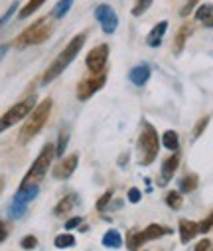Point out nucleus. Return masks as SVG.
I'll return each instance as SVG.
<instances>
[{
    "instance_id": "nucleus-23",
    "label": "nucleus",
    "mask_w": 213,
    "mask_h": 251,
    "mask_svg": "<svg viewBox=\"0 0 213 251\" xmlns=\"http://www.w3.org/2000/svg\"><path fill=\"white\" fill-rule=\"evenodd\" d=\"M71 6H73V0H59V2L53 6V10H51V18L61 20L71 10Z\"/></svg>"
},
{
    "instance_id": "nucleus-32",
    "label": "nucleus",
    "mask_w": 213,
    "mask_h": 251,
    "mask_svg": "<svg viewBox=\"0 0 213 251\" xmlns=\"http://www.w3.org/2000/svg\"><path fill=\"white\" fill-rule=\"evenodd\" d=\"M111 198H113V190H109V192H105L99 200H97V210L99 212H103L107 206H109V202H111Z\"/></svg>"
},
{
    "instance_id": "nucleus-18",
    "label": "nucleus",
    "mask_w": 213,
    "mask_h": 251,
    "mask_svg": "<svg viewBox=\"0 0 213 251\" xmlns=\"http://www.w3.org/2000/svg\"><path fill=\"white\" fill-rule=\"evenodd\" d=\"M42 4H46V0H28V2H26V4L20 8L18 18H20V20H24V18L32 16L34 12H38V10L42 8Z\"/></svg>"
},
{
    "instance_id": "nucleus-15",
    "label": "nucleus",
    "mask_w": 213,
    "mask_h": 251,
    "mask_svg": "<svg viewBox=\"0 0 213 251\" xmlns=\"http://www.w3.org/2000/svg\"><path fill=\"white\" fill-rule=\"evenodd\" d=\"M40 192L38 186H26V188H20V190L14 194V202H20V204H28L32 202Z\"/></svg>"
},
{
    "instance_id": "nucleus-9",
    "label": "nucleus",
    "mask_w": 213,
    "mask_h": 251,
    "mask_svg": "<svg viewBox=\"0 0 213 251\" xmlns=\"http://www.w3.org/2000/svg\"><path fill=\"white\" fill-rule=\"evenodd\" d=\"M107 83V75L105 74H99V75H93V77H85L83 81H79L77 85V99L79 101H87L89 97H93L101 87H105Z\"/></svg>"
},
{
    "instance_id": "nucleus-27",
    "label": "nucleus",
    "mask_w": 213,
    "mask_h": 251,
    "mask_svg": "<svg viewBox=\"0 0 213 251\" xmlns=\"http://www.w3.org/2000/svg\"><path fill=\"white\" fill-rule=\"evenodd\" d=\"M152 2H154V0H136V4L132 6V16H142V14H144L150 6H152Z\"/></svg>"
},
{
    "instance_id": "nucleus-16",
    "label": "nucleus",
    "mask_w": 213,
    "mask_h": 251,
    "mask_svg": "<svg viewBox=\"0 0 213 251\" xmlns=\"http://www.w3.org/2000/svg\"><path fill=\"white\" fill-rule=\"evenodd\" d=\"M191 24H184L182 28H180V32L176 34V40H174V53L178 55V53H182V50H184V46H186V40H188V36L191 34Z\"/></svg>"
},
{
    "instance_id": "nucleus-37",
    "label": "nucleus",
    "mask_w": 213,
    "mask_h": 251,
    "mask_svg": "<svg viewBox=\"0 0 213 251\" xmlns=\"http://www.w3.org/2000/svg\"><path fill=\"white\" fill-rule=\"evenodd\" d=\"M38 245V239L34 237V235H26L24 239H22V247L24 249H34Z\"/></svg>"
},
{
    "instance_id": "nucleus-21",
    "label": "nucleus",
    "mask_w": 213,
    "mask_h": 251,
    "mask_svg": "<svg viewBox=\"0 0 213 251\" xmlns=\"http://www.w3.org/2000/svg\"><path fill=\"white\" fill-rule=\"evenodd\" d=\"M75 202H77V196H75V194H69V196L61 198V200H59V204L55 206L53 214H55V216H63V214H67L71 208L75 206Z\"/></svg>"
},
{
    "instance_id": "nucleus-20",
    "label": "nucleus",
    "mask_w": 213,
    "mask_h": 251,
    "mask_svg": "<svg viewBox=\"0 0 213 251\" xmlns=\"http://www.w3.org/2000/svg\"><path fill=\"white\" fill-rule=\"evenodd\" d=\"M103 245H105V247H111V249H118V247L122 245V235H120V231L109 229V231L103 235Z\"/></svg>"
},
{
    "instance_id": "nucleus-12",
    "label": "nucleus",
    "mask_w": 213,
    "mask_h": 251,
    "mask_svg": "<svg viewBox=\"0 0 213 251\" xmlns=\"http://www.w3.org/2000/svg\"><path fill=\"white\" fill-rule=\"evenodd\" d=\"M166 30H168V20H160V22L148 32L146 44H148L150 48H160V46H162V40H164V36H166Z\"/></svg>"
},
{
    "instance_id": "nucleus-11",
    "label": "nucleus",
    "mask_w": 213,
    "mask_h": 251,
    "mask_svg": "<svg viewBox=\"0 0 213 251\" xmlns=\"http://www.w3.org/2000/svg\"><path fill=\"white\" fill-rule=\"evenodd\" d=\"M150 75H152V70H150V66H148V64H138L136 68H132V70H130L128 79H130V83H132V85L142 87V85H144V83L150 79Z\"/></svg>"
},
{
    "instance_id": "nucleus-40",
    "label": "nucleus",
    "mask_w": 213,
    "mask_h": 251,
    "mask_svg": "<svg viewBox=\"0 0 213 251\" xmlns=\"http://www.w3.org/2000/svg\"><path fill=\"white\" fill-rule=\"evenodd\" d=\"M8 50H10V44H0V64H2V59L6 57Z\"/></svg>"
},
{
    "instance_id": "nucleus-36",
    "label": "nucleus",
    "mask_w": 213,
    "mask_h": 251,
    "mask_svg": "<svg viewBox=\"0 0 213 251\" xmlns=\"http://www.w3.org/2000/svg\"><path fill=\"white\" fill-rule=\"evenodd\" d=\"M140 198H142V194H140L138 188H130V190H128V202L138 204V202H140Z\"/></svg>"
},
{
    "instance_id": "nucleus-1",
    "label": "nucleus",
    "mask_w": 213,
    "mask_h": 251,
    "mask_svg": "<svg viewBox=\"0 0 213 251\" xmlns=\"http://www.w3.org/2000/svg\"><path fill=\"white\" fill-rule=\"evenodd\" d=\"M85 40H87V34L81 32V34H77L73 40H71V42L61 50V53L51 61V66H49V68L46 70V74L42 75V85L51 83L55 77H59V75L65 72V68L77 57V53H79L81 48L85 46Z\"/></svg>"
},
{
    "instance_id": "nucleus-30",
    "label": "nucleus",
    "mask_w": 213,
    "mask_h": 251,
    "mask_svg": "<svg viewBox=\"0 0 213 251\" xmlns=\"http://www.w3.org/2000/svg\"><path fill=\"white\" fill-rule=\"evenodd\" d=\"M16 12H18V0H14V2L10 4V8H8L2 16H0V28H2V26H4V24H6L14 14H16Z\"/></svg>"
},
{
    "instance_id": "nucleus-5",
    "label": "nucleus",
    "mask_w": 213,
    "mask_h": 251,
    "mask_svg": "<svg viewBox=\"0 0 213 251\" xmlns=\"http://www.w3.org/2000/svg\"><path fill=\"white\" fill-rule=\"evenodd\" d=\"M51 32H53L51 22H49L47 18H42V20L34 22L32 26H28V28H26L18 38H16L14 46H16L18 50L28 48V46H38V44L46 42V40L51 36Z\"/></svg>"
},
{
    "instance_id": "nucleus-4",
    "label": "nucleus",
    "mask_w": 213,
    "mask_h": 251,
    "mask_svg": "<svg viewBox=\"0 0 213 251\" xmlns=\"http://www.w3.org/2000/svg\"><path fill=\"white\" fill-rule=\"evenodd\" d=\"M55 158V147L51 143L44 145V149L40 151V154L36 156V160L32 162L30 170L26 172V176L22 178L20 182V188H26V186H38L40 180L46 176V172L49 170V164L51 160Z\"/></svg>"
},
{
    "instance_id": "nucleus-17",
    "label": "nucleus",
    "mask_w": 213,
    "mask_h": 251,
    "mask_svg": "<svg viewBox=\"0 0 213 251\" xmlns=\"http://www.w3.org/2000/svg\"><path fill=\"white\" fill-rule=\"evenodd\" d=\"M170 231H172L170 227H164V226L152 224V226H148L144 231H142V235H144V239L148 241V239H160L162 235H166V233H170Z\"/></svg>"
},
{
    "instance_id": "nucleus-41",
    "label": "nucleus",
    "mask_w": 213,
    "mask_h": 251,
    "mask_svg": "<svg viewBox=\"0 0 213 251\" xmlns=\"http://www.w3.org/2000/svg\"><path fill=\"white\" fill-rule=\"evenodd\" d=\"M6 239V226L0 222V241H4Z\"/></svg>"
},
{
    "instance_id": "nucleus-10",
    "label": "nucleus",
    "mask_w": 213,
    "mask_h": 251,
    "mask_svg": "<svg viewBox=\"0 0 213 251\" xmlns=\"http://www.w3.org/2000/svg\"><path fill=\"white\" fill-rule=\"evenodd\" d=\"M77 164H79V154H69L67 158H63V160L53 168V178H57V180H67L71 174L75 172Z\"/></svg>"
},
{
    "instance_id": "nucleus-14",
    "label": "nucleus",
    "mask_w": 213,
    "mask_h": 251,
    "mask_svg": "<svg viewBox=\"0 0 213 251\" xmlns=\"http://www.w3.org/2000/svg\"><path fill=\"white\" fill-rule=\"evenodd\" d=\"M197 231H199V224L189 222V220H180V239H182V243L191 241Z\"/></svg>"
},
{
    "instance_id": "nucleus-22",
    "label": "nucleus",
    "mask_w": 213,
    "mask_h": 251,
    "mask_svg": "<svg viewBox=\"0 0 213 251\" xmlns=\"http://www.w3.org/2000/svg\"><path fill=\"white\" fill-rule=\"evenodd\" d=\"M197 184H199L197 174H186V176L180 180V192L189 194V192H193L195 188H197Z\"/></svg>"
},
{
    "instance_id": "nucleus-19",
    "label": "nucleus",
    "mask_w": 213,
    "mask_h": 251,
    "mask_svg": "<svg viewBox=\"0 0 213 251\" xmlns=\"http://www.w3.org/2000/svg\"><path fill=\"white\" fill-rule=\"evenodd\" d=\"M162 145H164L166 151H170V152H178V149H180L178 133H176V131H166V133L162 135Z\"/></svg>"
},
{
    "instance_id": "nucleus-38",
    "label": "nucleus",
    "mask_w": 213,
    "mask_h": 251,
    "mask_svg": "<svg viewBox=\"0 0 213 251\" xmlns=\"http://www.w3.org/2000/svg\"><path fill=\"white\" fill-rule=\"evenodd\" d=\"M81 222H83V218H79V216L71 218L69 222H65V229H75V227H79V226H81Z\"/></svg>"
},
{
    "instance_id": "nucleus-7",
    "label": "nucleus",
    "mask_w": 213,
    "mask_h": 251,
    "mask_svg": "<svg viewBox=\"0 0 213 251\" xmlns=\"http://www.w3.org/2000/svg\"><path fill=\"white\" fill-rule=\"evenodd\" d=\"M107 59H109V46L107 44H101L97 48H93L85 61H87V70L93 74V75H99L105 72V66H107Z\"/></svg>"
},
{
    "instance_id": "nucleus-3",
    "label": "nucleus",
    "mask_w": 213,
    "mask_h": 251,
    "mask_svg": "<svg viewBox=\"0 0 213 251\" xmlns=\"http://www.w3.org/2000/svg\"><path fill=\"white\" fill-rule=\"evenodd\" d=\"M138 164L142 166H148L154 162V158L158 156V151H160V139H158V133L156 129L152 127L150 123H142V129H140V135H138Z\"/></svg>"
},
{
    "instance_id": "nucleus-6",
    "label": "nucleus",
    "mask_w": 213,
    "mask_h": 251,
    "mask_svg": "<svg viewBox=\"0 0 213 251\" xmlns=\"http://www.w3.org/2000/svg\"><path fill=\"white\" fill-rule=\"evenodd\" d=\"M36 105H38V97H36V95H28V97L22 99L20 103L12 105L2 117H0V135H2L4 131H8L10 127H14V125L20 123L22 119H26V117L34 111Z\"/></svg>"
},
{
    "instance_id": "nucleus-34",
    "label": "nucleus",
    "mask_w": 213,
    "mask_h": 251,
    "mask_svg": "<svg viewBox=\"0 0 213 251\" xmlns=\"http://www.w3.org/2000/svg\"><path fill=\"white\" fill-rule=\"evenodd\" d=\"M211 227H213V212H211V214H209V216L199 224V231H201V233H207Z\"/></svg>"
},
{
    "instance_id": "nucleus-25",
    "label": "nucleus",
    "mask_w": 213,
    "mask_h": 251,
    "mask_svg": "<svg viewBox=\"0 0 213 251\" xmlns=\"http://www.w3.org/2000/svg\"><path fill=\"white\" fill-rule=\"evenodd\" d=\"M53 245L59 247V249H65V247H73L75 245V237L71 235V233H61L53 239Z\"/></svg>"
},
{
    "instance_id": "nucleus-26",
    "label": "nucleus",
    "mask_w": 213,
    "mask_h": 251,
    "mask_svg": "<svg viewBox=\"0 0 213 251\" xmlns=\"http://www.w3.org/2000/svg\"><path fill=\"white\" fill-rule=\"evenodd\" d=\"M211 14H213V4H209V2H205V4L195 8V20L197 22H205Z\"/></svg>"
},
{
    "instance_id": "nucleus-33",
    "label": "nucleus",
    "mask_w": 213,
    "mask_h": 251,
    "mask_svg": "<svg viewBox=\"0 0 213 251\" xmlns=\"http://www.w3.org/2000/svg\"><path fill=\"white\" fill-rule=\"evenodd\" d=\"M207 123H209V117H203V119H199L197 121V125H195V129H193V139H197L203 131H205V127H207Z\"/></svg>"
},
{
    "instance_id": "nucleus-39",
    "label": "nucleus",
    "mask_w": 213,
    "mask_h": 251,
    "mask_svg": "<svg viewBox=\"0 0 213 251\" xmlns=\"http://www.w3.org/2000/svg\"><path fill=\"white\" fill-rule=\"evenodd\" d=\"M195 251H211V241H209V239H201V241L195 245Z\"/></svg>"
},
{
    "instance_id": "nucleus-29",
    "label": "nucleus",
    "mask_w": 213,
    "mask_h": 251,
    "mask_svg": "<svg viewBox=\"0 0 213 251\" xmlns=\"http://www.w3.org/2000/svg\"><path fill=\"white\" fill-rule=\"evenodd\" d=\"M67 143H69V135L67 133H61L59 139H57V145H55V156H63Z\"/></svg>"
},
{
    "instance_id": "nucleus-42",
    "label": "nucleus",
    "mask_w": 213,
    "mask_h": 251,
    "mask_svg": "<svg viewBox=\"0 0 213 251\" xmlns=\"http://www.w3.org/2000/svg\"><path fill=\"white\" fill-rule=\"evenodd\" d=\"M203 26H205V28H213V14H211V16H209V18L203 22Z\"/></svg>"
},
{
    "instance_id": "nucleus-35",
    "label": "nucleus",
    "mask_w": 213,
    "mask_h": 251,
    "mask_svg": "<svg viewBox=\"0 0 213 251\" xmlns=\"http://www.w3.org/2000/svg\"><path fill=\"white\" fill-rule=\"evenodd\" d=\"M195 4H197V0H188L186 6L180 10V16H182V18H186V16H188V14H189V12L195 8Z\"/></svg>"
},
{
    "instance_id": "nucleus-8",
    "label": "nucleus",
    "mask_w": 213,
    "mask_h": 251,
    "mask_svg": "<svg viewBox=\"0 0 213 251\" xmlns=\"http://www.w3.org/2000/svg\"><path fill=\"white\" fill-rule=\"evenodd\" d=\"M95 18L101 24L105 34H115V30L118 28V16H117L115 8L111 4H107V2H103V4H99L95 8Z\"/></svg>"
},
{
    "instance_id": "nucleus-31",
    "label": "nucleus",
    "mask_w": 213,
    "mask_h": 251,
    "mask_svg": "<svg viewBox=\"0 0 213 251\" xmlns=\"http://www.w3.org/2000/svg\"><path fill=\"white\" fill-rule=\"evenodd\" d=\"M26 206L28 204H20V202H12L10 204V218H20L26 214Z\"/></svg>"
},
{
    "instance_id": "nucleus-28",
    "label": "nucleus",
    "mask_w": 213,
    "mask_h": 251,
    "mask_svg": "<svg viewBox=\"0 0 213 251\" xmlns=\"http://www.w3.org/2000/svg\"><path fill=\"white\" fill-rule=\"evenodd\" d=\"M166 204H168L172 210H180L182 204H184L182 194H180V192H168V196H166Z\"/></svg>"
},
{
    "instance_id": "nucleus-2",
    "label": "nucleus",
    "mask_w": 213,
    "mask_h": 251,
    "mask_svg": "<svg viewBox=\"0 0 213 251\" xmlns=\"http://www.w3.org/2000/svg\"><path fill=\"white\" fill-rule=\"evenodd\" d=\"M51 107H53V101H51L49 97L44 99L42 103H38V105L34 107V111L28 115L26 123L22 125V129H20V133H18V141H20L22 145L30 143V141L44 129V125L47 123V117H49V113H51Z\"/></svg>"
},
{
    "instance_id": "nucleus-24",
    "label": "nucleus",
    "mask_w": 213,
    "mask_h": 251,
    "mask_svg": "<svg viewBox=\"0 0 213 251\" xmlns=\"http://www.w3.org/2000/svg\"><path fill=\"white\" fill-rule=\"evenodd\" d=\"M144 241H146V239H144V235H142V231H130V233H128V241H126V245H128L130 251H136Z\"/></svg>"
},
{
    "instance_id": "nucleus-13",
    "label": "nucleus",
    "mask_w": 213,
    "mask_h": 251,
    "mask_svg": "<svg viewBox=\"0 0 213 251\" xmlns=\"http://www.w3.org/2000/svg\"><path fill=\"white\" fill-rule=\"evenodd\" d=\"M178 166H180V152H174L172 156H168L164 162H162V178H160V184H166L168 180H172V176H174V172L178 170Z\"/></svg>"
}]
</instances>
